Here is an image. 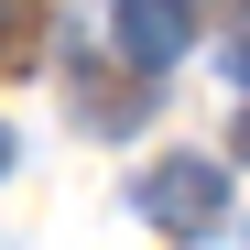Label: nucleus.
Segmentation results:
<instances>
[{
    "label": "nucleus",
    "instance_id": "f257e3e1",
    "mask_svg": "<svg viewBox=\"0 0 250 250\" xmlns=\"http://www.w3.org/2000/svg\"><path fill=\"white\" fill-rule=\"evenodd\" d=\"M131 207H142V229H163V239H218V229H229V163L163 152V163H142Z\"/></svg>",
    "mask_w": 250,
    "mask_h": 250
},
{
    "label": "nucleus",
    "instance_id": "f03ea898",
    "mask_svg": "<svg viewBox=\"0 0 250 250\" xmlns=\"http://www.w3.org/2000/svg\"><path fill=\"white\" fill-rule=\"evenodd\" d=\"M109 44L131 55V76H163L196 44V11H174V0H120V11H109Z\"/></svg>",
    "mask_w": 250,
    "mask_h": 250
},
{
    "label": "nucleus",
    "instance_id": "7ed1b4c3",
    "mask_svg": "<svg viewBox=\"0 0 250 250\" xmlns=\"http://www.w3.org/2000/svg\"><path fill=\"white\" fill-rule=\"evenodd\" d=\"M33 44H44V11H0V65H33Z\"/></svg>",
    "mask_w": 250,
    "mask_h": 250
},
{
    "label": "nucleus",
    "instance_id": "20e7f679",
    "mask_svg": "<svg viewBox=\"0 0 250 250\" xmlns=\"http://www.w3.org/2000/svg\"><path fill=\"white\" fill-rule=\"evenodd\" d=\"M229 76L250 87V11H239V33H229Z\"/></svg>",
    "mask_w": 250,
    "mask_h": 250
},
{
    "label": "nucleus",
    "instance_id": "39448f33",
    "mask_svg": "<svg viewBox=\"0 0 250 250\" xmlns=\"http://www.w3.org/2000/svg\"><path fill=\"white\" fill-rule=\"evenodd\" d=\"M11 152H22V142H11V120H0V174H11Z\"/></svg>",
    "mask_w": 250,
    "mask_h": 250
},
{
    "label": "nucleus",
    "instance_id": "423d86ee",
    "mask_svg": "<svg viewBox=\"0 0 250 250\" xmlns=\"http://www.w3.org/2000/svg\"><path fill=\"white\" fill-rule=\"evenodd\" d=\"M229 152H250V109H239V131H229Z\"/></svg>",
    "mask_w": 250,
    "mask_h": 250
}]
</instances>
